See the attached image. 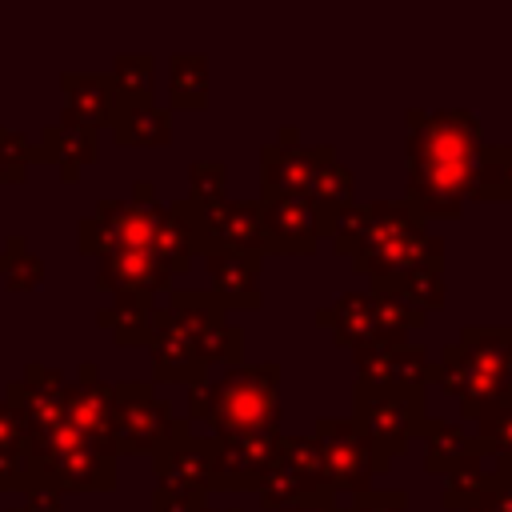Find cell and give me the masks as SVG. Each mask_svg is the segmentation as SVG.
I'll use <instances>...</instances> for the list:
<instances>
[{"mask_svg":"<svg viewBox=\"0 0 512 512\" xmlns=\"http://www.w3.org/2000/svg\"><path fill=\"white\" fill-rule=\"evenodd\" d=\"M276 144H300V132H296V124H284V128H280V136H276Z\"/></svg>","mask_w":512,"mask_h":512,"instance_id":"cell-46","label":"cell"},{"mask_svg":"<svg viewBox=\"0 0 512 512\" xmlns=\"http://www.w3.org/2000/svg\"><path fill=\"white\" fill-rule=\"evenodd\" d=\"M212 460H216V440L204 432H188L176 444H168L164 452L152 456V472H156V488H172V492H192L204 496L212 492Z\"/></svg>","mask_w":512,"mask_h":512,"instance_id":"cell-16","label":"cell"},{"mask_svg":"<svg viewBox=\"0 0 512 512\" xmlns=\"http://www.w3.org/2000/svg\"><path fill=\"white\" fill-rule=\"evenodd\" d=\"M0 492L36 496L32 460H28V428L8 400H0Z\"/></svg>","mask_w":512,"mask_h":512,"instance_id":"cell-28","label":"cell"},{"mask_svg":"<svg viewBox=\"0 0 512 512\" xmlns=\"http://www.w3.org/2000/svg\"><path fill=\"white\" fill-rule=\"evenodd\" d=\"M40 152L44 160H52L60 168V180H76L84 164H96L100 160V132L96 128H84V124H68V120H56L40 132Z\"/></svg>","mask_w":512,"mask_h":512,"instance_id":"cell-26","label":"cell"},{"mask_svg":"<svg viewBox=\"0 0 512 512\" xmlns=\"http://www.w3.org/2000/svg\"><path fill=\"white\" fill-rule=\"evenodd\" d=\"M172 212L180 216V224L192 236L196 256L212 252V248H228V252H248V256H264V228H260V200H220V204H192L188 196H180L172 204Z\"/></svg>","mask_w":512,"mask_h":512,"instance_id":"cell-10","label":"cell"},{"mask_svg":"<svg viewBox=\"0 0 512 512\" xmlns=\"http://www.w3.org/2000/svg\"><path fill=\"white\" fill-rule=\"evenodd\" d=\"M148 356H152V380H160V384H188L192 388V384L208 380V364L180 336L168 304H156L152 308V344H148Z\"/></svg>","mask_w":512,"mask_h":512,"instance_id":"cell-17","label":"cell"},{"mask_svg":"<svg viewBox=\"0 0 512 512\" xmlns=\"http://www.w3.org/2000/svg\"><path fill=\"white\" fill-rule=\"evenodd\" d=\"M168 100H172V108H188V112L208 104V56L172 52V60H168Z\"/></svg>","mask_w":512,"mask_h":512,"instance_id":"cell-31","label":"cell"},{"mask_svg":"<svg viewBox=\"0 0 512 512\" xmlns=\"http://www.w3.org/2000/svg\"><path fill=\"white\" fill-rule=\"evenodd\" d=\"M96 288L108 296H160L172 284V272L148 256V252H128V248H112L104 256H96Z\"/></svg>","mask_w":512,"mask_h":512,"instance_id":"cell-19","label":"cell"},{"mask_svg":"<svg viewBox=\"0 0 512 512\" xmlns=\"http://www.w3.org/2000/svg\"><path fill=\"white\" fill-rule=\"evenodd\" d=\"M152 296H112V304H104L96 312V320L104 328H112L116 344L124 348H148L152 344Z\"/></svg>","mask_w":512,"mask_h":512,"instance_id":"cell-30","label":"cell"},{"mask_svg":"<svg viewBox=\"0 0 512 512\" xmlns=\"http://www.w3.org/2000/svg\"><path fill=\"white\" fill-rule=\"evenodd\" d=\"M172 308V320L180 328V336L200 352V360L212 368V364H228L236 368L240 356H244V328H236L228 320V312L220 308V300L212 292H176L168 288V300Z\"/></svg>","mask_w":512,"mask_h":512,"instance_id":"cell-11","label":"cell"},{"mask_svg":"<svg viewBox=\"0 0 512 512\" xmlns=\"http://www.w3.org/2000/svg\"><path fill=\"white\" fill-rule=\"evenodd\" d=\"M64 88V112L60 120L68 124H84V128H104L116 112V92L108 72H64L60 76Z\"/></svg>","mask_w":512,"mask_h":512,"instance_id":"cell-24","label":"cell"},{"mask_svg":"<svg viewBox=\"0 0 512 512\" xmlns=\"http://www.w3.org/2000/svg\"><path fill=\"white\" fill-rule=\"evenodd\" d=\"M76 244L88 256H104L112 248H128V252H148L156 256L172 280L184 276L192 268V236L180 224V216L172 208H164L160 200L152 204H132V200H112L100 196L92 216H84L76 224Z\"/></svg>","mask_w":512,"mask_h":512,"instance_id":"cell-3","label":"cell"},{"mask_svg":"<svg viewBox=\"0 0 512 512\" xmlns=\"http://www.w3.org/2000/svg\"><path fill=\"white\" fill-rule=\"evenodd\" d=\"M312 152H316V176H312V200L308 204L316 212V228L324 232L340 208L356 204V180L332 144H312Z\"/></svg>","mask_w":512,"mask_h":512,"instance_id":"cell-25","label":"cell"},{"mask_svg":"<svg viewBox=\"0 0 512 512\" xmlns=\"http://www.w3.org/2000/svg\"><path fill=\"white\" fill-rule=\"evenodd\" d=\"M404 508H408L404 488H368L348 504V512H404Z\"/></svg>","mask_w":512,"mask_h":512,"instance_id":"cell-38","label":"cell"},{"mask_svg":"<svg viewBox=\"0 0 512 512\" xmlns=\"http://www.w3.org/2000/svg\"><path fill=\"white\" fill-rule=\"evenodd\" d=\"M8 512H60V496L36 492V496H24V504L20 508H8Z\"/></svg>","mask_w":512,"mask_h":512,"instance_id":"cell-43","label":"cell"},{"mask_svg":"<svg viewBox=\"0 0 512 512\" xmlns=\"http://www.w3.org/2000/svg\"><path fill=\"white\" fill-rule=\"evenodd\" d=\"M360 436L376 452V476H388L392 460L408 452V440L420 436L428 420V404L420 388H396L380 380H360L352 388V416Z\"/></svg>","mask_w":512,"mask_h":512,"instance_id":"cell-7","label":"cell"},{"mask_svg":"<svg viewBox=\"0 0 512 512\" xmlns=\"http://www.w3.org/2000/svg\"><path fill=\"white\" fill-rule=\"evenodd\" d=\"M204 264H208V276H212L208 292L220 300L224 312H256L264 304V296H260V256L212 248V252H204Z\"/></svg>","mask_w":512,"mask_h":512,"instance_id":"cell-21","label":"cell"},{"mask_svg":"<svg viewBox=\"0 0 512 512\" xmlns=\"http://www.w3.org/2000/svg\"><path fill=\"white\" fill-rule=\"evenodd\" d=\"M0 156H4L8 164H20V168H28V164L44 160V152H40V140L32 144L28 136H20V132L4 128V124H0Z\"/></svg>","mask_w":512,"mask_h":512,"instance_id":"cell-39","label":"cell"},{"mask_svg":"<svg viewBox=\"0 0 512 512\" xmlns=\"http://www.w3.org/2000/svg\"><path fill=\"white\" fill-rule=\"evenodd\" d=\"M280 428L276 432H228L216 440L212 460V492H260L268 468L280 452Z\"/></svg>","mask_w":512,"mask_h":512,"instance_id":"cell-15","label":"cell"},{"mask_svg":"<svg viewBox=\"0 0 512 512\" xmlns=\"http://www.w3.org/2000/svg\"><path fill=\"white\" fill-rule=\"evenodd\" d=\"M316 324L328 328L336 344H344L348 352H372V348L408 344V336L420 332L428 316L380 288H368V292H340L332 304H320Z\"/></svg>","mask_w":512,"mask_h":512,"instance_id":"cell-6","label":"cell"},{"mask_svg":"<svg viewBox=\"0 0 512 512\" xmlns=\"http://www.w3.org/2000/svg\"><path fill=\"white\" fill-rule=\"evenodd\" d=\"M208 500L192 492H172V488H152V512H200Z\"/></svg>","mask_w":512,"mask_h":512,"instance_id":"cell-40","label":"cell"},{"mask_svg":"<svg viewBox=\"0 0 512 512\" xmlns=\"http://www.w3.org/2000/svg\"><path fill=\"white\" fill-rule=\"evenodd\" d=\"M372 288L404 300L408 308H420L424 316L444 308V296H448L444 292V272H436V268H416V272H404V276H392V280H376Z\"/></svg>","mask_w":512,"mask_h":512,"instance_id":"cell-33","label":"cell"},{"mask_svg":"<svg viewBox=\"0 0 512 512\" xmlns=\"http://www.w3.org/2000/svg\"><path fill=\"white\" fill-rule=\"evenodd\" d=\"M480 204H508L512 200V144H480L472 196Z\"/></svg>","mask_w":512,"mask_h":512,"instance_id":"cell-32","label":"cell"},{"mask_svg":"<svg viewBox=\"0 0 512 512\" xmlns=\"http://www.w3.org/2000/svg\"><path fill=\"white\" fill-rule=\"evenodd\" d=\"M112 140L120 148H164L172 140V112L156 100L148 104H116L112 112Z\"/></svg>","mask_w":512,"mask_h":512,"instance_id":"cell-29","label":"cell"},{"mask_svg":"<svg viewBox=\"0 0 512 512\" xmlns=\"http://www.w3.org/2000/svg\"><path fill=\"white\" fill-rule=\"evenodd\" d=\"M432 384H440L460 412L512 400V324H468L432 360Z\"/></svg>","mask_w":512,"mask_h":512,"instance_id":"cell-4","label":"cell"},{"mask_svg":"<svg viewBox=\"0 0 512 512\" xmlns=\"http://www.w3.org/2000/svg\"><path fill=\"white\" fill-rule=\"evenodd\" d=\"M68 424L92 440H108V424H112V384L100 376L96 360H84L72 376H68V400H64ZM112 444V440H108Z\"/></svg>","mask_w":512,"mask_h":512,"instance_id":"cell-22","label":"cell"},{"mask_svg":"<svg viewBox=\"0 0 512 512\" xmlns=\"http://www.w3.org/2000/svg\"><path fill=\"white\" fill-rule=\"evenodd\" d=\"M508 512H512V488H508Z\"/></svg>","mask_w":512,"mask_h":512,"instance_id":"cell-48","label":"cell"},{"mask_svg":"<svg viewBox=\"0 0 512 512\" xmlns=\"http://www.w3.org/2000/svg\"><path fill=\"white\" fill-rule=\"evenodd\" d=\"M256 496H260L264 512H280L288 504H300V500H312V496H328L320 444L312 436H280L276 464L268 468V476H264Z\"/></svg>","mask_w":512,"mask_h":512,"instance_id":"cell-13","label":"cell"},{"mask_svg":"<svg viewBox=\"0 0 512 512\" xmlns=\"http://www.w3.org/2000/svg\"><path fill=\"white\" fill-rule=\"evenodd\" d=\"M264 252L280 256H312L320 244L316 212L308 200H260Z\"/></svg>","mask_w":512,"mask_h":512,"instance_id":"cell-20","label":"cell"},{"mask_svg":"<svg viewBox=\"0 0 512 512\" xmlns=\"http://www.w3.org/2000/svg\"><path fill=\"white\" fill-rule=\"evenodd\" d=\"M312 440L320 444V464H324V488L328 496L340 492H368L376 480V452L360 436V428L348 416H320L312 428Z\"/></svg>","mask_w":512,"mask_h":512,"instance_id":"cell-12","label":"cell"},{"mask_svg":"<svg viewBox=\"0 0 512 512\" xmlns=\"http://www.w3.org/2000/svg\"><path fill=\"white\" fill-rule=\"evenodd\" d=\"M320 236H328L340 256H352V268L372 284L416 268L444 272V240L424 228L420 212L404 196L340 208Z\"/></svg>","mask_w":512,"mask_h":512,"instance_id":"cell-2","label":"cell"},{"mask_svg":"<svg viewBox=\"0 0 512 512\" xmlns=\"http://www.w3.org/2000/svg\"><path fill=\"white\" fill-rule=\"evenodd\" d=\"M200 512H240V508H208V504H204Z\"/></svg>","mask_w":512,"mask_h":512,"instance_id":"cell-47","label":"cell"},{"mask_svg":"<svg viewBox=\"0 0 512 512\" xmlns=\"http://www.w3.org/2000/svg\"><path fill=\"white\" fill-rule=\"evenodd\" d=\"M420 436H424V468L436 472V476H452V472L464 468L468 460L484 456V448L476 444V436L464 432V428L452 424V420L428 416L424 428H420Z\"/></svg>","mask_w":512,"mask_h":512,"instance_id":"cell-27","label":"cell"},{"mask_svg":"<svg viewBox=\"0 0 512 512\" xmlns=\"http://www.w3.org/2000/svg\"><path fill=\"white\" fill-rule=\"evenodd\" d=\"M404 200L420 220H452L464 212L480 160V120L468 108H420L404 112Z\"/></svg>","mask_w":512,"mask_h":512,"instance_id":"cell-1","label":"cell"},{"mask_svg":"<svg viewBox=\"0 0 512 512\" xmlns=\"http://www.w3.org/2000/svg\"><path fill=\"white\" fill-rule=\"evenodd\" d=\"M128 200H132V204H152V200H156V184H152V180H136Z\"/></svg>","mask_w":512,"mask_h":512,"instance_id":"cell-44","label":"cell"},{"mask_svg":"<svg viewBox=\"0 0 512 512\" xmlns=\"http://www.w3.org/2000/svg\"><path fill=\"white\" fill-rule=\"evenodd\" d=\"M316 152L304 144H276L260 148V200H312Z\"/></svg>","mask_w":512,"mask_h":512,"instance_id":"cell-18","label":"cell"},{"mask_svg":"<svg viewBox=\"0 0 512 512\" xmlns=\"http://www.w3.org/2000/svg\"><path fill=\"white\" fill-rule=\"evenodd\" d=\"M36 492H112L116 488V452L108 440H92L64 424L52 440L28 444Z\"/></svg>","mask_w":512,"mask_h":512,"instance_id":"cell-8","label":"cell"},{"mask_svg":"<svg viewBox=\"0 0 512 512\" xmlns=\"http://www.w3.org/2000/svg\"><path fill=\"white\" fill-rule=\"evenodd\" d=\"M280 512H348L336 504V496H312V500H300V504H288Z\"/></svg>","mask_w":512,"mask_h":512,"instance_id":"cell-42","label":"cell"},{"mask_svg":"<svg viewBox=\"0 0 512 512\" xmlns=\"http://www.w3.org/2000/svg\"><path fill=\"white\" fill-rule=\"evenodd\" d=\"M152 72H156V60L148 52H120L112 60V92H116V104H148L152 100Z\"/></svg>","mask_w":512,"mask_h":512,"instance_id":"cell-34","label":"cell"},{"mask_svg":"<svg viewBox=\"0 0 512 512\" xmlns=\"http://www.w3.org/2000/svg\"><path fill=\"white\" fill-rule=\"evenodd\" d=\"M24 176H28V168H20V164H8V160L0 156V184H24Z\"/></svg>","mask_w":512,"mask_h":512,"instance_id":"cell-45","label":"cell"},{"mask_svg":"<svg viewBox=\"0 0 512 512\" xmlns=\"http://www.w3.org/2000/svg\"><path fill=\"white\" fill-rule=\"evenodd\" d=\"M352 364H356L360 380H380V384L420 388V392H428V384H432V356L420 344H392V348L352 352Z\"/></svg>","mask_w":512,"mask_h":512,"instance_id":"cell-23","label":"cell"},{"mask_svg":"<svg viewBox=\"0 0 512 512\" xmlns=\"http://www.w3.org/2000/svg\"><path fill=\"white\" fill-rule=\"evenodd\" d=\"M224 184H228V164H220V160L188 164V200L192 204H220Z\"/></svg>","mask_w":512,"mask_h":512,"instance_id":"cell-37","label":"cell"},{"mask_svg":"<svg viewBox=\"0 0 512 512\" xmlns=\"http://www.w3.org/2000/svg\"><path fill=\"white\" fill-rule=\"evenodd\" d=\"M192 432L188 416H176L168 400H160L152 392V384L144 380H120L112 384V424H108V440L112 452H128V456H156L168 444H176L180 436Z\"/></svg>","mask_w":512,"mask_h":512,"instance_id":"cell-9","label":"cell"},{"mask_svg":"<svg viewBox=\"0 0 512 512\" xmlns=\"http://www.w3.org/2000/svg\"><path fill=\"white\" fill-rule=\"evenodd\" d=\"M188 412L208 436L280 428V364H236L188 388Z\"/></svg>","mask_w":512,"mask_h":512,"instance_id":"cell-5","label":"cell"},{"mask_svg":"<svg viewBox=\"0 0 512 512\" xmlns=\"http://www.w3.org/2000/svg\"><path fill=\"white\" fill-rule=\"evenodd\" d=\"M4 400H8V404L16 408V416L24 420L28 444L52 440V436L68 424V412H64V400H68V372L32 360V364L24 368V376L8 384Z\"/></svg>","mask_w":512,"mask_h":512,"instance_id":"cell-14","label":"cell"},{"mask_svg":"<svg viewBox=\"0 0 512 512\" xmlns=\"http://www.w3.org/2000/svg\"><path fill=\"white\" fill-rule=\"evenodd\" d=\"M468 420L476 424V444L484 448V456L512 464V400L504 404H484L476 412H468Z\"/></svg>","mask_w":512,"mask_h":512,"instance_id":"cell-35","label":"cell"},{"mask_svg":"<svg viewBox=\"0 0 512 512\" xmlns=\"http://www.w3.org/2000/svg\"><path fill=\"white\" fill-rule=\"evenodd\" d=\"M508 488H512V484L492 488V492H484L480 500H472V504H468V508H460V512H508Z\"/></svg>","mask_w":512,"mask_h":512,"instance_id":"cell-41","label":"cell"},{"mask_svg":"<svg viewBox=\"0 0 512 512\" xmlns=\"http://www.w3.org/2000/svg\"><path fill=\"white\" fill-rule=\"evenodd\" d=\"M0 280H4L8 292H32V288H40V280H44V260L28 248V236L12 232V236L4 240V252H0Z\"/></svg>","mask_w":512,"mask_h":512,"instance_id":"cell-36","label":"cell"}]
</instances>
